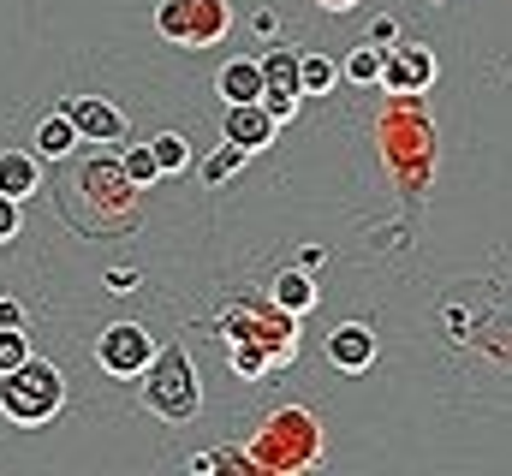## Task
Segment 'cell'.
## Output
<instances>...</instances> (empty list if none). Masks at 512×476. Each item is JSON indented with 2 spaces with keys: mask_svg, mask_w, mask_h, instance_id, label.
<instances>
[{
  "mask_svg": "<svg viewBox=\"0 0 512 476\" xmlns=\"http://www.w3.org/2000/svg\"><path fill=\"white\" fill-rule=\"evenodd\" d=\"M239 167H245V149H239V143H227V137H221V149H215V155H209V161H203V179H209V185H221V179H233V173H239Z\"/></svg>",
  "mask_w": 512,
  "mask_h": 476,
  "instance_id": "20",
  "label": "cell"
},
{
  "mask_svg": "<svg viewBox=\"0 0 512 476\" xmlns=\"http://www.w3.org/2000/svg\"><path fill=\"white\" fill-rule=\"evenodd\" d=\"M149 149H155V167H161V173H185V167H191V143H185L179 131L149 137Z\"/></svg>",
  "mask_w": 512,
  "mask_h": 476,
  "instance_id": "18",
  "label": "cell"
},
{
  "mask_svg": "<svg viewBox=\"0 0 512 476\" xmlns=\"http://www.w3.org/2000/svg\"><path fill=\"white\" fill-rule=\"evenodd\" d=\"M322 262H328V250H322V244H304V250H298V268H310V274H322Z\"/></svg>",
  "mask_w": 512,
  "mask_h": 476,
  "instance_id": "27",
  "label": "cell"
},
{
  "mask_svg": "<svg viewBox=\"0 0 512 476\" xmlns=\"http://www.w3.org/2000/svg\"><path fill=\"white\" fill-rule=\"evenodd\" d=\"M251 471H268V476H292V471H310L322 459V417L304 411V405H286L262 423L251 447H245Z\"/></svg>",
  "mask_w": 512,
  "mask_h": 476,
  "instance_id": "1",
  "label": "cell"
},
{
  "mask_svg": "<svg viewBox=\"0 0 512 476\" xmlns=\"http://www.w3.org/2000/svg\"><path fill=\"white\" fill-rule=\"evenodd\" d=\"M322 12H352V6H364V0H316Z\"/></svg>",
  "mask_w": 512,
  "mask_h": 476,
  "instance_id": "29",
  "label": "cell"
},
{
  "mask_svg": "<svg viewBox=\"0 0 512 476\" xmlns=\"http://www.w3.org/2000/svg\"><path fill=\"white\" fill-rule=\"evenodd\" d=\"M0 191L18 197V203L42 191V161H36V149H0Z\"/></svg>",
  "mask_w": 512,
  "mask_h": 476,
  "instance_id": "13",
  "label": "cell"
},
{
  "mask_svg": "<svg viewBox=\"0 0 512 476\" xmlns=\"http://www.w3.org/2000/svg\"><path fill=\"white\" fill-rule=\"evenodd\" d=\"M102 286H108V292H137V268H108Z\"/></svg>",
  "mask_w": 512,
  "mask_h": 476,
  "instance_id": "24",
  "label": "cell"
},
{
  "mask_svg": "<svg viewBox=\"0 0 512 476\" xmlns=\"http://www.w3.org/2000/svg\"><path fill=\"white\" fill-rule=\"evenodd\" d=\"M268 304H280L286 316H310L316 304H322V286H316V274L310 268H286V274H274V286H268Z\"/></svg>",
  "mask_w": 512,
  "mask_h": 476,
  "instance_id": "12",
  "label": "cell"
},
{
  "mask_svg": "<svg viewBox=\"0 0 512 476\" xmlns=\"http://www.w3.org/2000/svg\"><path fill=\"white\" fill-rule=\"evenodd\" d=\"M292 322H298V316H286L280 304H256V298H233V304H221V316H215V328L227 334V346H233V340H256V346L274 352V369L298 357V328H292Z\"/></svg>",
  "mask_w": 512,
  "mask_h": 476,
  "instance_id": "4",
  "label": "cell"
},
{
  "mask_svg": "<svg viewBox=\"0 0 512 476\" xmlns=\"http://www.w3.org/2000/svg\"><path fill=\"white\" fill-rule=\"evenodd\" d=\"M221 137L239 143L245 155H256V149H268V143L280 137V119L268 114L262 102H227V108H221Z\"/></svg>",
  "mask_w": 512,
  "mask_h": 476,
  "instance_id": "10",
  "label": "cell"
},
{
  "mask_svg": "<svg viewBox=\"0 0 512 476\" xmlns=\"http://www.w3.org/2000/svg\"><path fill=\"white\" fill-rule=\"evenodd\" d=\"M256 60H262V108L286 125V119L304 108V78H298V60L304 54L292 42H268V54H256Z\"/></svg>",
  "mask_w": 512,
  "mask_h": 476,
  "instance_id": "6",
  "label": "cell"
},
{
  "mask_svg": "<svg viewBox=\"0 0 512 476\" xmlns=\"http://www.w3.org/2000/svg\"><path fill=\"white\" fill-rule=\"evenodd\" d=\"M382 60H387V48H376V42H358V48L346 54V66H340V72H346L352 84H364V90H370V84H382Z\"/></svg>",
  "mask_w": 512,
  "mask_h": 476,
  "instance_id": "16",
  "label": "cell"
},
{
  "mask_svg": "<svg viewBox=\"0 0 512 476\" xmlns=\"http://www.w3.org/2000/svg\"><path fill=\"white\" fill-rule=\"evenodd\" d=\"M251 24H256V36H262V42H274V36H280V18H274V6H262Z\"/></svg>",
  "mask_w": 512,
  "mask_h": 476,
  "instance_id": "26",
  "label": "cell"
},
{
  "mask_svg": "<svg viewBox=\"0 0 512 476\" xmlns=\"http://www.w3.org/2000/svg\"><path fill=\"white\" fill-rule=\"evenodd\" d=\"M60 405H66V381H60V369H54L48 357L30 352L18 369L0 375V417H6V423L42 429V423L60 417Z\"/></svg>",
  "mask_w": 512,
  "mask_h": 476,
  "instance_id": "3",
  "label": "cell"
},
{
  "mask_svg": "<svg viewBox=\"0 0 512 476\" xmlns=\"http://www.w3.org/2000/svg\"><path fill=\"white\" fill-rule=\"evenodd\" d=\"M137 381H143V405H149V417H161V423H191V417L203 411L197 363H191V352H185L179 340H173V346H155L149 369H143Z\"/></svg>",
  "mask_w": 512,
  "mask_h": 476,
  "instance_id": "2",
  "label": "cell"
},
{
  "mask_svg": "<svg viewBox=\"0 0 512 476\" xmlns=\"http://www.w3.org/2000/svg\"><path fill=\"white\" fill-rule=\"evenodd\" d=\"M78 143H84V137H78V125H72V119L54 108V114L36 125V143H30V149H36V161H66Z\"/></svg>",
  "mask_w": 512,
  "mask_h": 476,
  "instance_id": "15",
  "label": "cell"
},
{
  "mask_svg": "<svg viewBox=\"0 0 512 476\" xmlns=\"http://www.w3.org/2000/svg\"><path fill=\"white\" fill-rule=\"evenodd\" d=\"M155 30L185 54L215 48L233 30V0H155Z\"/></svg>",
  "mask_w": 512,
  "mask_h": 476,
  "instance_id": "5",
  "label": "cell"
},
{
  "mask_svg": "<svg viewBox=\"0 0 512 476\" xmlns=\"http://www.w3.org/2000/svg\"><path fill=\"white\" fill-rule=\"evenodd\" d=\"M370 42H376V48H393V42H399V24H393V18H376V24H370Z\"/></svg>",
  "mask_w": 512,
  "mask_h": 476,
  "instance_id": "25",
  "label": "cell"
},
{
  "mask_svg": "<svg viewBox=\"0 0 512 476\" xmlns=\"http://www.w3.org/2000/svg\"><path fill=\"white\" fill-rule=\"evenodd\" d=\"M24 322V310H18V298H0V328H18Z\"/></svg>",
  "mask_w": 512,
  "mask_h": 476,
  "instance_id": "28",
  "label": "cell"
},
{
  "mask_svg": "<svg viewBox=\"0 0 512 476\" xmlns=\"http://www.w3.org/2000/svg\"><path fill=\"white\" fill-rule=\"evenodd\" d=\"M60 114L78 125L84 143H120V137H126V114H120L108 96H66Z\"/></svg>",
  "mask_w": 512,
  "mask_h": 476,
  "instance_id": "9",
  "label": "cell"
},
{
  "mask_svg": "<svg viewBox=\"0 0 512 476\" xmlns=\"http://www.w3.org/2000/svg\"><path fill=\"white\" fill-rule=\"evenodd\" d=\"M215 96H221V102H262V60H256V54L227 60L221 78H215Z\"/></svg>",
  "mask_w": 512,
  "mask_h": 476,
  "instance_id": "14",
  "label": "cell"
},
{
  "mask_svg": "<svg viewBox=\"0 0 512 476\" xmlns=\"http://www.w3.org/2000/svg\"><path fill=\"white\" fill-rule=\"evenodd\" d=\"M149 357H155V334L137 328V322H108V328L96 334V363H102L114 381H137V375L149 369Z\"/></svg>",
  "mask_w": 512,
  "mask_h": 476,
  "instance_id": "7",
  "label": "cell"
},
{
  "mask_svg": "<svg viewBox=\"0 0 512 476\" xmlns=\"http://www.w3.org/2000/svg\"><path fill=\"white\" fill-rule=\"evenodd\" d=\"M18 221H24V203L0 191V244H12V238H18Z\"/></svg>",
  "mask_w": 512,
  "mask_h": 476,
  "instance_id": "23",
  "label": "cell"
},
{
  "mask_svg": "<svg viewBox=\"0 0 512 476\" xmlns=\"http://www.w3.org/2000/svg\"><path fill=\"white\" fill-rule=\"evenodd\" d=\"M328 363L334 369H346V375H358V369H370L376 363V328L370 322H340L334 334H328Z\"/></svg>",
  "mask_w": 512,
  "mask_h": 476,
  "instance_id": "11",
  "label": "cell"
},
{
  "mask_svg": "<svg viewBox=\"0 0 512 476\" xmlns=\"http://www.w3.org/2000/svg\"><path fill=\"white\" fill-rule=\"evenodd\" d=\"M435 84V54L417 42H393L382 60V90L387 96H423Z\"/></svg>",
  "mask_w": 512,
  "mask_h": 476,
  "instance_id": "8",
  "label": "cell"
},
{
  "mask_svg": "<svg viewBox=\"0 0 512 476\" xmlns=\"http://www.w3.org/2000/svg\"><path fill=\"white\" fill-rule=\"evenodd\" d=\"M24 357H30V334H24V322H18V328H0V375L18 369Z\"/></svg>",
  "mask_w": 512,
  "mask_h": 476,
  "instance_id": "22",
  "label": "cell"
},
{
  "mask_svg": "<svg viewBox=\"0 0 512 476\" xmlns=\"http://www.w3.org/2000/svg\"><path fill=\"white\" fill-rule=\"evenodd\" d=\"M298 78H304V96H328V90L340 84V66L322 60V54H304V60H298Z\"/></svg>",
  "mask_w": 512,
  "mask_h": 476,
  "instance_id": "17",
  "label": "cell"
},
{
  "mask_svg": "<svg viewBox=\"0 0 512 476\" xmlns=\"http://www.w3.org/2000/svg\"><path fill=\"white\" fill-rule=\"evenodd\" d=\"M233 369H239V375H268V369H274V352L256 346V340H233Z\"/></svg>",
  "mask_w": 512,
  "mask_h": 476,
  "instance_id": "21",
  "label": "cell"
},
{
  "mask_svg": "<svg viewBox=\"0 0 512 476\" xmlns=\"http://www.w3.org/2000/svg\"><path fill=\"white\" fill-rule=\"evenodd\" d=\"M120 167H126V179L137 185V191L161 179V167H155V149H149V143H126V155H120Z\"/></svg>",
  "mask_w": 512,
  "mask_h": 476,
  "instance_id": "19",
  "label": "cell"
}]
</instances>
